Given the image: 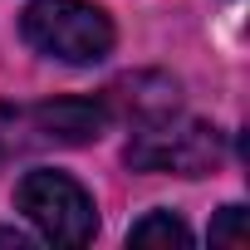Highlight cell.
<instances>
[{
    "label": "cell",
    "mask_w": 250,
    "mask_h": 250,
    "mask_svg": "<svg viewBox=\"0 0 250 250\" xmlns=\"http://www.w3.org/2000/svg\"><path fill=\"white\" fill-rule=\"evenodd\" d=\"M20 30L44 59L59 64H98L113 54V20L88 0H30Z\"/></svg>",
    "instance_id": "1"
},
{
    "label": "cell",
    "mask_w": 250,
    "mask_h": 250,
    "mask_svg": "<svg viewBox=\"0 0 250 250\" xmlns=\"http://www.w3.org/2000/svg\"><path fill=\"white\" fill-rule=\"evenodd\" d=\"M128 167L133 172H172V177H206L221 167L226 157V138L211 128V123H196V118H162V123H147V128L133 133L128 143Z\"/></svg>",
    "instance_id": "2"
},
{
    "label": "cell",
    "mask_w": 250,
    "mask_h": 250,
    "mask_svg": "<svg viewBox=\"0 0 250 250\" xmlns=\"http://www.w3.org/2000/svg\"><path fill=\"white\" fill-rule=\"evenodd\" d=\"M15 206L20 216L54 245H88L93 230H98V211H93V196L69 177V172H25L20 187H15Z\"/></svg>",
    "instance_id": "3"
},
{
    "label": "cell",
    "mask_w": 250,
    "mask_h": 250,
    "mask_svg": "<svg viewBox=\"0 0 250 250\" xmlns=\"http://www.w3.org/2000/svg\"><path fill=\"white\" fill-rule=\"evenodd\" d=\"M103 103H108V113L128 118L133 128H147V123H162L182 108V83L162 69H138V74H123L118 83H108Z\"/></svg>",
    "instance_id": "4"
},
{
    "label": "cell",
    "mask_w": 250,
    "mask_h": 250,
    "mask_svg": "<svg viewBox=\"0 0 250 250\" xmlns=\"http://www.w3.org/2000/svg\"><path fill=\"white\" fill-rule=\"evenodd\" d=\"M30 133L40 143H64V147H79V143H93L103 138V128L113 123L108 103L103 98H49L40 108L25 113Z\"/></svg>",
    "instance_id": "5"
},
{
    "label": "cell",
    "mask_w": 250,
    "mask_h": 250,
    "mask_svg": "<svg viewBox=\"0 0 250 250\" xmlns=\"http://www.w3.org/2000/svg\"><path fill=\"white\" fill-rule=\"evenodd\" d=\"M128 240H138V245H191V230H187L182 216L152 211V216H143V221L128 230Z\"/></svg>",
    "instance_id": "6"
},
{
    "label": "cell",
    "mask_w": 250,
    "mask_h": 250,
    "mask_svg": "<svg viewBox=\"0 0 250 250\" xmlns=\"http://www.w3.org/2000/svg\"><path fill=\"white\" fill-rule=\"evenodd\" d=\"M25 133H30L25 113H20V108H5V103H0V157L20 152V147H25Z\"/></svg>",
    "instance_id": "7"
},
{
    "label": "cell",
    "mask_w": 250,
    "mask_h": 250,
    "mask_svg": "<svg viewBox=\"0 0 250 250\" xmlns=\"http://www.w3.org/2000/svg\"><path fill=\"white\" fill-rule=\"evenodd\" d=\"M211 240L216 245H245V211L240 206H221V216L211 226Z\"/></svg>",
    "instance_id": "8"
}]
</instances>
